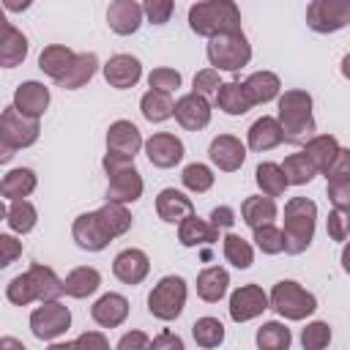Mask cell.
<instances>
[{"instance_id": "6da1fadb", "label": "cell", "mask_w": 350, "mask_h": 350, "mask_svg": "<svg viewBox=\"0 0 350 350\" xmlns=\"http://www.w3.org/2000/svg\"><path fill=\"white\" fill-rule=\"evenodd\" d=\"M279 123L284 131V142L290 145H306L317 126L312 115V96L306 90H284L279 96Z\"/></svg>"}, {"instance_id": "7a4b0ae2", "label": "cell", "mask_w": 350, "mask_h": 350, "mask_svg": "<svg viewBox=\"0 0 350 350\" xmlns=\"http://www.w3.org/2000/svg\"><path fill=\"white\" fill-rule=\"evenodd\" d=\"M189 27L202 38L238 33L241 8L235 5V0H200L189 8Z\"/></svg>"}, {"instance_id": "3957f363", "label": "cell", "mask_w": 350, "mask_h": 350, "mask_svg": "<svg viewBox=\"0 0 350 350\" xmlns=\"http://www.w3.org/2000/svg\"><path fill=\"white\" fill-rule=\"evenodd\" d=\"M314 221H317V205L306 197H293L284 205V252L301 254L312 246L314 238Z\"/></svg>"}, {"instance_id": "277c9868", "label": "cell", "mask_w": 350, "mask_h": 350, "mask_svg": "<svg viewBox=\"0 0 350 350\" xmlns=\"http://www.w3.org/2000/svg\"><path fill=\"white\" fill-rule=\"evenodd\" d=\"M101 164H104V172L109 178V183H107V200H115V202H126L129 205V202H137L142 197L145 183H142V175L134 167V159L107 150V156H104Z\"/></svg>"}, {"instance_id": "5b68a950", "label": "cell", "mask_w": 350, "mask_h": 350, "mask_svg": "<svg viewBox=\"0 0 350 350\" xmlns=\"http://www.w3.org/2000/svg\"><path fill=\"white\" fill-rule=\"evenodd\" d=\"M41 129H38V118H30V115H22L14 104L3 109L0 115V161H8L14 156V150L19 148H30L36 145Z\"/></svg>"}, {"instance_id": "8992f818", "label": "cell", "mask_w": 350, "mask_h": 350, "mask_svg": "<svg viewBox=\"0 0 350 350\" xmlns=\"http://www.w3.org/2000/svg\"><path fill=\"white\" fill-rule=\"evenodd\" d=\"M205 55H208L211 66L219 68V71H241L252 60V44L246 41L243 30H238V33H221V36L208 38Z\"/></svg>"}, {"instance_id": "52a82bcc", "label": "cell", "mask_w": 350, "mask_h": 350, "mask_svg": "<svg viewBox=\"0 0 350 350\" xmlns=\"http://www.w3.org/2000/svg\"><path fill=\"white\" fill-rule=\"evenodd\" d=\"M186 293L189 290H186L183 276H175V273L161 276L159 284H153V290L148 295V312L153 317L170 323L175 317H180V312L186 306Z\"/></svg>"}, {"instance_id": "ba28073f", "label": "cell", "mask_w": 350, "mask_h": 350, "mask_svg": "<svg viewBox=\"0 0 350 350\" xmlns=\"http://www.w3.org/2000/svg\"><path fill=\"white\" fill-rule=\"evenodd\" d=\"M271 309L284 320H306L317 309V298L293 279H282L271 290Z\"/></svg>"}, {"instance_id": "9c48e42d", "label": "cell", "mask_w": 350, "mask_h": 350, "mask_svg": "<svg viewBox=\"0 0 350 350\" xmlns=\"http://www.w3.org/2000/svg\"><path fill=\"white\" fill-rule=\"evenodd\" d=\"M68 328H71V312L60 301H41V306L30 312V331L41 342H55Z\"/></svg>"}, {"instance_id": "30bf717a", "label": "cell", "mask_w": 350, "mask_h": 350, "mask_svg": "<svg viewBox=\"0 0 350 350\" xmlns=\"http://www.w3.org/2000/svg\"><path fill=\"white\" fill-rule=\"evenodd\" d=\"M306 25L314 33H336L350 25V0H312L306 8Z\"/></svg>"}, {"instance_id": "8fae6325", "label": "cell", "mask_w": 350, "mask_h": 350, "mask_svg": "<svg viewBox=\"0 0 350 350\" xmlns=\"http://www.w3.org/2000/svg\"><path fill=\"white\" fill-rule=\"evenodd\" d=\"M271 306V295H265V290L260 284H243L230 295V317L235 323H246L260 317L265 309Z\"/></svg>"}, {"instance_id": "7c38bea8", "label": "cell", "mask_w": 350, "mask_h": 350, "mask_svg": "<svg viewBox=\"0 0 350 350\" xmlns=\"http://www.w3.org/2000/svg\"><path fill=\"white\" fill-rule=\"evenodd\" d=\"M183 153H186L183 142L170 131H156V134H150L145 139V156L159 170H170L175 164H180Z\"/></svg>"}, {"instance_id": "4fadbf2b", "label": "cell", "mask_w": 350, "mask_h": 350, "mask_svg": "<svg viewBox=\"0 0 350 350\" xmlns=\"http://www.w3.org/2000/svg\"><path fill=\"white\" fill-rule=\"evenodd\" d=\"M71 235H74L77 246L85 249V252H101V249H107L109 241H112L109 232L104 230V224H101V219H98L96 211L79 213V216L74 219V224H71Z\"/></svg>"}, {"instance_id": "5bb4252c", "label": "cell", "mask_w": 350, "mask_h": 350, "mask_svg": "<svg viewBox=\"0 0 350 350\" xmlns=\"http://www.w3.org/2000/svg\"><path fill=\"white\" fill-rule=\"evenodd\" d=\"M175 120L186 129V131H200L211 123V101L200 93H186L175 101Z\"/></svg>"}, {"instance_id": "9a60e30c", "label": "cell", "mask_w": 350, "mask_h": 350, "mask_svg": "<svg viewBox=\"0 0 350 350\" xmlns=\"http://www.w3.org/2000/svg\"><path fill=\"white\" fill-rule=\"evenodd\" d=\"M208 159L221 172H235L246 161V145L232 134H219V137H213V142L208 148Z\"/></svg>"}, {"instance_id": "2e32d148", "label": "cell", "mask_w": 350, "mask_h": 350, "mask_svg": "<svg viewBox=\"0 0 350 350\" xmlns=\"http://www.w3.org/2000/svg\"><path fill=\"white\" fill-rule=\"evenodd\" d=\"M142 16H145V11L137 0H112L109 8H107V25L118 36L137 33L139 25H142Z\"/></svg>"}, {"instance_id": "e0dca14e", "label": "cell", "mask_w": 350, "mask_h": 350, "mask_svg": "<svg viewBox=\"0 0 350 350\" xmlns=\"http://www.w3.org/2000/svg\"><path fill=\"white\" fill-rule=\"evenodd\" d=\"M142 77V63L134 55H112L104 63V79L118 88V90H129L139 82Z\"/></svg>"}, {"instance_id": "ac0fdd59", "label": "cell", "mask_w": 350, "mask_h": 350, "mask_svg": "<svg viewBox=\"0 0 350 350\" xmlns=\"http://www.w3.org/2000/svg\"><path fill=\"white\" fill-rule=\"evenodd\" d=\"M139 148H145V142H142L139 129L131 120L109 123V129H107V150L109 153H120V156L134 159L139 153Z\"/></svg>"}, {"instance_id": "d6986e66", "label": "cell", "mask_w": 350, "mask_h": 350, "mask_svg": "<svg viewBox=\"0 0 350 350\" xmlns=\"http://www.w3.org/2000/svg\"><path fill=\"white\" fill-rule=\"evenodd\" d=\"M150 271V260L142 249H123L112 260V273L123 284H139Z\"/></svg>"}, {"instance_id": "ffe728a7", "label": "cell", "mask_w": 350, "mask_h": 350, "mask_svg": "<svg viewBox=\"0 0 350 350\" xmlns=\"http://www.w3.org/2000/svg\"><path fill=\"white\" fill-rule=\"evenodd\" d=\"M14 107L22 112V115H30V118H41L49 107V88L36 82V79H27L22 82L16 90H14Z\"/></svg>"}, {"instance_id": "44dd1931", "label": "cell", "mask_w": 350, "mask_h": 350, "mask_svg": "<svg viewBox=\"0 0 350 350\" xmlns=\"http://www.w3.org/2000/svg\"><path fill=\"white\" fill-rule=\"evenodd\" d=\"M156 213L167 224H180L183 219H189L194 213V202H191V197H186L178 189H161L156 197Z\"/></svg>"}, {"instance_id": "7402d4cb", "label": "cell", "mask_w": 350, "mask_h": 350, "mask_svg": "<svg viewBox=\"0 0 350 350\" xmlns=\"http://www.w3.org/2000/svg\"><path fill=\"white\" fill-rule=\"evenodd\" d=\"M90 317L101 328H118L129 317V301L120 293H107L90 306Z\"/></svg>"}, {"instance_id": "603a6c76", "label": "cell", "mask_w": 350, "mask_h": 350, "mask_svg": "<svg viewBox=\"0 0 350 350\" xmlns=\"http://www.w3.org/2000/svg\"><path fill=\"white\" fill-rule=\"evenodd\" d=\"M249 148L257 150V153H265L276 145L284 142V131H282V123L279 118H271V115H262L257 118L252 126H249Z\"/></svg>"}, {"instance_id": "cb8c5ba5", "label": "cell", "mask_w": 350, "mask_h": 350, "mask_svg": "<svg viewBox=\"0 0 350 350\" xmlns=\"http://www.w3.org/2000/svg\"><path fill=\"white\" fill-rule=\"evenodd\" d=\"M178 241H180V246H186V249L205 246V243L219 241V227H216L213 221H205V219H200V216L191 213L189 219H183V221L178 224Z\"/></svg>"}, {"instance_id": "d4e9b609", "label": "cell", "mask_w": 350, "mask_h": 350, "mask_svg": "<svg viewBox=\"0 0 350 350\" xmlns=\"http://www.w3.org/2000/svg\"><path fill=\"white\" fill-rule=\"evenodd\" d=\"M96 71H98V57H96V52H79V55H74V60H71V66L66 68V74L57 79V88H63V90H77V88H82V85H88Z\"/></svg>"}, {"instance_id": "484cf974", "label": "cell", "mask_w": 350, "mask_h": 350, "mask_svg": "<svg viewBox=\"0 0 350 350\" xmlns=\"http://www.w3.org/2000/svg\"><path fill=\"white\" fill-rule=\"evenodd\" d=\"M36 183H38V178H36V172L30 170V167H16V170H8L5 175H3V180H0V194H3V200H25V197H30L33 191H36Z\"/></svg>"}, {"instance_id": "4316f807", "label": "cell", "mask_w": 350, "mask_h": 350, "mask_svg": "<svg viewBox=\"0 0 350 350\" xmlns=\"http://www.w3.org/2000/svg\"><path fill=\"white\" fill-rule=\"evenodd\" d=\"M227 287H230V273L221 265H211L197 273V295L208 304L221 301L227 295Z\"/></svg>"}, {"instance_id": "83f0119b", "label": "cell", "mask_w": 350, "mask_h": 350, "mask_svg": "<svg viewBox=\"0 0 350 350\" xmlns=\"http://www.w3.org/2000/svg\"><path fill=\"white\" fill-rule=\"evenodd\" d=\"M98 287H101V273H98L96 268H90V265H79V268H74V271L63 279V290H66V295H71V298H88V295H93Z\"/></svg>"}, {"instance_id": "f1b7e54d", "label": "cell", "mask_w": 350, "mask_h": 350, "mask_svg": "<svg viewBox=\"0 0 350 350\" xmlns=\"http://www.w3.org/2000/svg\"><path fill=\"white\" fill-rule=\"evenodd\" d=\"M27 57V38L22 30H16L14 25L3 27V41H0V63L3 68H14L19 63H25Z\"/></svg>"}, {"instance_id": "f546056e", "label": "cell", "mask_w": 350, "mask_h": 350, "mask_svg": "<svg viewBox=\"0 0 350 350\" xmlns=\"http://www.w3.org/2000/svg\"><path fill=\"white\" fill-rule=\"evenodd\" d=\"M243 85H246V93H249L252 104H268L282 90V82H279V77L273 71H254V74L246 77Z\"/></svg>"}, {"instance_id": "4dcf8cb0", "label": "cell", "mask_w": 350, "mask_h": 350, "mask_svg": "<svg viewBox=\"0 0 350 350\" xmlns=\"http://www.w3.org/2000/svg\"><path fill=\"white\" fill-rule=\"evenodd\" d=\"M216 104L227 115H243V112H249L254 107L243 82H221V88L216 93Z\"/></svg>"}, {"instance_id": "1f68e13d", "label": "cell", "mask_w": 350, "mask_h": 350, "mask_svg": "<svg viewBox=\"0 0 350 350\" xmlns=\"http://www.w3.org/2000/svg\"><path fill=\"white\" fill-rule=\"evenodd\" d=\"M241 219L254 230L262 224H271L276 219V202L268 194H257V197H246L241 205Z\"/></svg>"}, {"instance_id": "d6a6232c", "label": "cell", "mask_w": 350, "mask_h": 350, "mask_svg": "<svg viewBox=\"0 0 350 350\" xmlns=\"http://www.w3.org/2000/svg\"><path fill=\"white\" fill-rule=\"evenodd\" d=\"M30 279H33V287H36V295L38 301H57L66 290H63V279H57V273L49 268V265H41V262H33L27 268Z\"/></svg>"}, {"instance_id": "836d02e7", "label": "cell", "mask_w": 350, "mask_h": 350, "mask_svg": "<svg viewBox=\"0 0 350 350\" xmlns=\"http://www.w3.org/2000/svg\"><path fill=\"white\" fill-rule=\"evenodd\" d=\"M74 55H77V52H71L66 44H49V46H44L41 55H38V68H41L46 77H52V79L57 82V79L66 74V68L71 66Z\"/></svg>"}, {"instance_id": "e575fe53", "label": "cell", "mask_w": 350, "mask_h": 350, "mask_svg": "<svg viewBox=\"0 0 350 350\" xmlns=\"http://www.w3.org/2000/svg\"><path fill=\"white\" fill-rule=\"evenodd\" d=\"M98 219L104 224V230L109 232V238H118V235H126L129 227H131V213L126 208V202H115V200H107L98 211Z\"/></svg>"}, {"instance_id": "d590c367", "label": "cell", "mask_w": 350, "mask_h": 350, "mask_svg": "<svg viewBox=\"0 0 350 350\" xmlns=\"http://www.w3.org/2000/svg\"><path fill=\"white\" fill-rule=\"evenodd\" d=\"M139 109H142V118H145V120H150V123H164L167 118H172L175 101L170 98V93L150 88V90L139 98Z\"/></svg>"}, {"instance_id": "8d00e7d4", "label": "cell", "mask_w": 350, "mask_h": 350, "mask_svg": "<svg viewBox=\"0 0 350 350\" xmlns=\"http://www.w3.org/2000/svg\"><path fill=\"white\" fill-rule=\"evenodd\" d=\"M254 180H257L260 191L268 194V197H282L284 189L290 186L287 178H284L282 164H273V161H260L257 170H254Z\"/></svg>"}, {"instance_id": "74e56055", "label": "cell", "mask_w": 350, "mask_h": 350, "mask_svg": "<svg viewBox=\"0 0 350 350\" xmlns=\"http://www.w3.org/2000/svg\"><path fill=\"white\" fill-rule=\"evenodd\" d=\"M5 221H8V227L14 232L25 235V232H30L36 227L38 211H36V205L30 200H11L8 208H5Z\"/></svg>"}, {"instance_id": "f35d334b", "label": "cell", "mask_w": 350, "mask_h": 350, "mask_svg": "<svg viewBox=\"0 0 350 350\" xmlns=\"http://www.w3.org/2000/svg\"><path fill=\"white\" fill-rule=\"evenodd\" d=\"M336 150H339V142H336L334 134H314V137L304 145V153L312 159V164H314L320 172L334 161Z\"/></svg>"}, {"instance_id": "ab89813d", "label": "cell", "mask_w": 350, "mask_h": 350, "mask_svg": "<svg viewBox=\"0 0 350 350\" xmlns=\"http://www.w3.org/2000/svg\"><path fill=\"white\" fill-rule=\"evenodd\" d=\"M221 249H224V260H227L232 268H241V271L252 268V262H254V249H252V243L243 241L241 235L227 232V235L221 238Z\"/></svg>"}, {"instance_id": "60d3db41", "label": "cell", "mask_w": 350, "mask_h": 350, "mask_svg": "<svg viewBox=\"0 0 350 350\" xmlns=\"http://www.w3.org/2000/svg\"><path fill=\"white\" fill-rule=\"evenodd\" d=\"M282 170H284V178H287L290 186H304V183H309V180L320 172L304 150H301V153H290V156L284 159Z\"/></svg>"}, {"instance_id": "b9f144b4", "label": "cell", "mask_w": 350, "mask_h": 350, "mask_svg": "<svg viewBox=\"0 0 350 350\" xmlns=\"http://www.w3.org/2000/svg\"><path fill=\"white\" fill-rule=\"evenodd\" d=\"M293 342L290 328L279 320H268L257 328V347L260 350H287Z\"/></svg>"}, {"instance_id": "7bdbcfd3", "label": "cell", "mask_w": 350, "mask_h": 350, "mask_svg": "<svg viewBox=\"0 0 350 350\" xmlns=\"http://www.w3.org/2000/svg\"><path fill=\"white\" fill-rule=\"evenodd\" d=\"M191 336L200 347H219L224 342V325L216 317H200L191 325Z\"/></svg>"}, {"instance_id": "ee69618b", "label": "cell", "mask_w": 350, "mask_h": 350, "mask_svg": "<svg viewBox=\"0 0 350 350\" xmlns=\"http://www.w3.org/2000/svg\"><path fill=\"white\" fill-rule=\"evenodd\" d=\"M5 298H8L11 304H16V306H27V304L38 301L36 287H33V279H30L27 271L19 273V276H14V279L5 284Z\"/></svg>"}, {"instance_id": "f6af8a7d", "label": "cell", "mask_w": 350, "mask_h": 350, "mask_svg": "<svg viewBox=\"0 0 350 350\" xmlns=\"http://www.w3.org/2000/svg\"><path fill=\"white\" fill-rule=\"evenodd\" d=\"M180 180H183V186H186L189 191H194V194H205V191L213 186V172H211V167L194 161V164L183 167Z\"/></svg>"}, {"instance_id": "bcb514c9", "label": "cell", "mask_w": 350, "mask_h": 350, "mask_svg": "<svg viewBox=\"0 0 350 350\" xmlns=\"http://www.w3.org/2000/svg\"><path fill=\"white\" fill-rule=\"evenodd\" d=\"M254 246L262 252V254H279L284 252V232L279 227L271 224H262V227H254Z\"/></svg>"}, {"instance_id": "7dc6e473", "label": "cell", "mask_w": 350, "mask_h": 350, "mask_svg": "<svg viewBox=\"0 0 350 350\" xmlns=\"http://www.w3.org/2000/svg\"><path fill=\"white\" fill-rule=\"evenodd\" d=\"M301 345H304V350H323V347H328L331 345V325L323 323V320L309 323L301 331Z\"/></svg>"}, {"instance_id": "c3c4849f", "label": "cell", "mask_w": 350, "mask_h": 350, "mask_svg": "<svg viewBox=\"0 0 350 350\" xmlns=\"http://www.w3.org/2000/svg\"><path fill=\"white\" fill-rule=\"evenodd\" d=\"M148 85H150L153 90H164V93H172V90H178V88H180V71H175V68H167V66H161V68H153V71L148 74Z\"/></svg>"}, {"instance_id": "681fc988", "label": "cell", "mask_w": 350, "mask_h": 350, "mask_svg": "<svg viewBox=\"0 0 350 350\" xmlns=\"http://www.w3.org/2000/svg\"><path fill=\"white\" fill-rule=\"evenodd\" d=\"M325 230H328L331 241H347L350 238V211L334 208L325 219Z\"/></svg>"}, {"instance_id": "f907efd6", "label": "cell", "mask_w": 350, "mask_h": 350, "mask_svg": "<svg viewBox=\"0 0 350 350\" xmlns=\"http://www.w3.org/2000/svg\"><path fill=\"white\" fill-rule=\"evenodd\" d=\"M142 11L150 25H164L175 11V0H142Z\"/></svg>"}, {"instance_id": "816d5d0a", "label": "cell", "mask_w": 350, "mask_h": 350, "mask_svg": "<svg viewBox=\"0 0 350 350\" xmlns=\"http://www.w3.org/2000/svg\"><path fill=\"white\" fill-rule=\"evenodd\" d=\"M323 175H325V180H328V183L350 178V148H339V150H336V156H334V161L323 170Z\"/></svg>"}, {"instance_id": "f5cc1de1", "label": "cell", "mask_w": 350, "mask_h": 350, "mask_svg": "<svg viewBox=\"0 0 350 350\" xmlns=\"http://www.w3.org/2000/svg\"><path fill=\"white\" fill-rule=\"evenodd\" d=\"M194 93H200V96H216L219 93V88H221V82H219V68H202V71H197L194 74Z\"/></svg>"}, {"instance_id": "db71d44e", "label": "cell", "mask_w": 350, "mask_h": 350, "mask_svg": "<svg viewBox=\"0 0 350 350\" xmlns=\"http://www.w3.org/2000/svg\"><path fill=\"white\" fill-rule=\"evenodd\" d=\"M328 200H331V205H334V208L350 211V178L328 183Z\"/></svg>"}, {"instance_id": "11a10c76", "label": "cell", "mask_w": 350, "mask_h": 350, "mask_svg": "<svg viewBox=\"0 0 350 350\" xmlns=\"http://www.w3.org/2000/svg\"><path fill=\"white\" fill-rule=\"evenodd\" d=\"M0 265L5 268V265H11L19 254H22V243L14 238V235H0Z\"/></svg>"}, {"instance_id": "9f6ffc18", "label": "cell", "mask_w": 350, "mask_h": 350, "mask_svg": "<svg viewBox=\"0 0 350 350\" xmlns=\"http://www.w3.org/2000/svg\"><path fill=\"white\" fill-rule=\"evenodd\" d=\"M150 342H153V339H148L142 331H131V334L120 336L118 350H145V347H150Z\"/></svg>"}, {"instance_id": "6f0895ef", "label": "cell", "mask_w": 350, "mask_h": 350, "mask_svg": "<svg viewBox=\"0 0 350 350\" xmlns=\"http://www.w3.org/2000/svg\"><path fill=\"white\" fill-rule=\"evenodd\" d=\"M211 221H213L219 230H230V227L235 224V211L227 208V205H219V208L211 211Z\"/></svg>"}, {"instance_id": "680465c9", "label": "cell", "mask_w": 350, "mask_h": 350, "mask_svg": "<svg viewBox=\"0 0 350 350\" xmlns=\"http://www.w3.org/2000/svg\"><path fill=\"white\" fill-rule=\"evenodd\" d=\"M150 347H156V350H161V347H170V350H183V339L178 336V334H170V331H161L153 342H150Z\"/></svg>"}, {"instance_id": "91938a15", "label": "cell", "mask_w": 350, "mask_h": 350, "mask_svg": "<svg viewBox=\"0 0 350 350\" xmlns=\"http://www.w3.org/2000/svg\"><path fill=\"white\" fill-rule=\"evenodd\" d=\"M74 345H93V347H101V350H104V347H109V339H107L104 334H96V331H93V334H82V336H77Z\"/></svg>"}, {"instance_id": "94428289", "label": "cell", "mask_w": 350, "mask_h": 350, "mask_svg": "<svg viewBox=\"0 0 350 350\" xmlns=\"http://www.w3.org/2000/svg\"><path fill=\"white\" fill-rule=\"evenodd\" d=\"M3 5H5V11H11V14H22V11H27V8L33 5V0H3Z\"/></svg>"}, {"instance_id": "6125c7cd", "label": "cell", "mask_w": 350, "mask_h": 350, "mask_svg": "<svg viewBox=\"0 0 350 350\" xmlns=\"http://www.w3.org/2000/svg\"><path fill=\"white\" fill-rule=\"evenodd\" d=\"M342 268H345V273H350V241L342 249Z\"/></svg>"}, {"instance_id": "be15d7a7", "label": "cell", "mask_w": 350, "mask_h": 350, "mask_svg": "<svg viewBox=\"0 0 350 350\" xmlns=\"http://www.w3.org/2000/svg\"><path fill=\"white\" fill-rule=\"evenodd\" d=\"M342 77H345V79H350V52L342 57Z\"/></svg>"}]
</instances>
